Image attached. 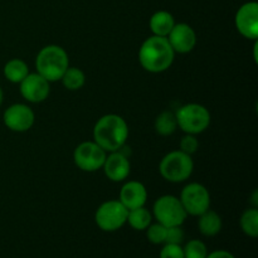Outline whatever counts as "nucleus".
<instances>
[{
  "mask_svg": "<svg viewBox=\"0 0 258 258\" xmlns=\"http://www.w3.org/2000/svg\"><path fill=\"white\" fill-rule=\"evenodd\" d=\"M184 241V232L181 226L166 227V237L165 243L170 244H181Z\"/></svg>",
  "mask_w": 258,
  "mask_h": 258,
  "instance_id": "obj_25",
  "label": "nucleus"
},
{
  "mask_svg": "<svg viewBox=\"0 0 258 258\" xmlns=\"http://www.w3.org/2000/svg\"><path fill=\"white\" fill-rule=\"evenodd\" d=\"M127 213L128 211L120 201H107L96 211V224L103 232L118 231L126 224Z\"/></svg>",
  "mask_w": 258,
  "mask_h": 258,
  "instance_id": "obj_7",
  "label": "nucleus"
},
{
  "mask_svg": "<svg viewBox=\"0 0 258 258\" xmlns=\"http://www.w3.org/2000/svg\"><path fill=\"white\" fill-rule=\"evenodd\" d=\"M198 228L199 232L204 237H214L221 232L222 229V218L218 213L214 211L204 212L203 214L199 216L198 219Z\"/></svg>",
  "mask_w": 258,
  "mask_h": 258,
  "instance_id": "obj_17",
  "label": "nucleus"
},
{
  "mask_svg": "<svg viewBox=\"0 0 258 258\" xmlns=\"http://www.w3.org/2000/svg\"><path fill=\"white\" fill-rule=\"evenodd\" d=\"M106 156V151L95 141H85L75 149L73 160L82 171L92 173L102 169Z\"/></svg>",
  "mask_w": 258,
  "mask_h": 258,
  "instance_id": "obj_9",
  "label": "nucleus"
},
{
  "mask_svg": "<svg viewBox=\"0 0 258 258\" xmlns=\"http://www.w3.org/2000/svg\"><path fill=\"white\" fill-rule=\"evenodd\" d=\"M150 29L154 35L158 37H168L170 30L175 25V20L174 17L169 12L165 10H159V12L154 13L150 18Z\"/></svg>",
  "mask_w": 258,
  "mask_h": 258,
  "instance_id": "obj_16",
  "label": "nucleus"
},
{
  "mask_svg": "<svg viewBox=\"0 0 258 258\" xmlns=\"http://www.w3.org/2000/svg\"><path fill=\"white\" fill-rule=\"evenodd\" d=\"M35 115L29 106L24 103H14L4 112V123L15 133H24L34 125Z\"/></svg>",
  "mask_w": 258,
  "mask_h": 258,
  "instance_id": "obj_10",
  "label": "nucleus"
},
{
  "mask_svg": "<svg viewBox=\"0 0 258 258\" xmlns=\"http://www.w3.org/2000/svg\"><path fill=\"white\" fill-rule=\"evenodd\" d=\"M127 138V123L116 113H108L100 117L93 127V141L106 153H112L122 149Z\"/></svg>",
  "mask_w": 258,
  "mask_h": 258,
  "instance_id": "obj_1",
  "label": "nucleus"
},
{
  "mask_svg": "<svg viewBox=\"0 0 258 258\" xmlns=\"http://www.w3.org/2000/svg\"><path fill=\"white\" fill-rule=\"evenodd\" d=\"M29 73L28 64L23 59H10L4 67V75L8 81L13 83H20Z\"/></svg>",
  "mask_w": 258,
  "mask_h": 258,
  "instance_id": "obj_18",
  "label": "nucleus"
},
{
  "mask_svg": "<svg viewBox=\"0 0 258 258\" xmlns=\"http://www.w3.org/2000/svg\"><path fill=\"white\" fill-rule=\"evenodd\" d=\"M178 123H176L175 113L171 111H164L156 117L155 120V130L161 136H170L175 133Z\"/></svg>",
  "mask_w": 258,
  "mask_h": 258,
  "instance_id": "obj_20",
  "label": "nucleus"
},
{
  "mask_svg": "<svg viewBox=\"0 0 258 258\" xmlns=\"http://www.w3.org/2000/svg\"><path fill=\"white\" fill-rule=\"evenodd\" d=\"M105 175L110 179L111 181H122L130 175L131 165L128 158L125 154L118 151H112L110 155L106 156L105 163L102 166Z\"/></svg>",
  "mask_w": 258,
  "mask_h": 258,
  "instance_id": "obj_14",
  "label": "nucleus"
},
{
  "mask_svg": "<svg viewBox=\"0 0 258 258\" xmlns=\"http://www.w3.org/2000/svg\"><path fill=\"white\" fill-rule=\"evenodd\" d=\"M63 86L70 91H77L82 88L86 83V76L82 70L77 67H68L64 75L60 78Z\"/></svg>",
  "mask_w": 258,
  "mask_h": 258,
  "instance_id": "obj_21",
  "label": "nucleus"
},
{
  "mask_svg": "<svg viewBox=\"0 0 258 258\" xmlns=\"http://www.w3.org/2000/svg\"><path fill=\"white\" fill-rule=\"evenodd\" d=\"M146 231V238L153 244H164L166 237V227L160 223L150 224Z\"/></svg>",
  "mask_w": 258,
  "mask_h": 258,
  "instance_id": "obj_24",
  "label": "nucleus"
},
{
  "mask_svg": "<svg viewBox=\"0 0 258 258\" xmlns=\"http://www.w3.org/2000/svg\"><path fill=\"white\" fill-rule=\"evenodd\" d=\"M2 102H3V91L2 88H0V105H2Z\"/></svg>",
  "mask_w": 258,
  "mask_h": 258,
  "instance_id": "obj_29",
  "label": "nucleus"
},
{
  "mask_svg": "<svg viewBox=\"0 0 258 258\" xmlns=\"http://www.w3.org/2000/svg\"><path fill=\"white\" fill-rule=\"evenodd\" d=\"M176 123L185 134L198 135L206 131L211 123V112L199 103H188L175 112Z\"/></svg>",
  "mask_w": 258,
  "mask_h": 258,
  "instance_id": "obj_5",
  "label": "nucleus"
},
{
  "mask_svg": "<svg viewBox=\"0 0 258 258\" xmlns=\"http://www.w3.org/2000/svg\"><path fill=\"white\" fill-rule=\"evenodd\" d=\"M239 34L248 39L257 40L258 37V4L249 2L242 5L234 18Z\"/></svg>",
  "mask_w": 258,
  "mask_h": 258,
  "instance_id": "obj_11",
  "label": "nucleus"
},
{
  "mask_svg": "<svg viewBox=\"0 0 258 258\" xmlns=\"http://www.w3.org/2000/svg\"><path fill=\"white\" fill-rule=\"evenodd\" d=\"M174 53L185 54L191 52L197 44V34L193 28L185 23H178L166 37Z\"/></svg>",
  "mask_w": 258,
  "mask_h": 258,
  "instance_id": "obj_13",
  "label": "nucleus"
},
{
  "mask_svg": "<svg viewBox=\"0 0 258 258\" xmlns=\"http://www.w3.org/2000/svg\"><path fill=\"white\" fill-rule=\"evenodd\" d=\"M160 258H184L183 247L180 244L164 243L160 251Z\"/></svg>",
  "mask_w": 258,
  "mask_h": 258,
  "instance_id": "obj_27",
  "label": "nucleus"
},
{
  "mask_svg": "<svg viewBox=\"0 0 258 258\" xmlns=\"http://www.w3.org/2000/svg\"><path fill=\"white\" fill-rule=\"evenodd\" d=\"M174 57L175 53L165 37L151 35L144 40L139 49L141 67L151 73H161L169 70L173 64Z\"/></svg>",
  "mask_w": 258,
  "mask_h": 258,
  "instance_id": "obj_2",
  "label": "nucleus"
},
{
  "mask_svg": "<svg viewBox=\"0 0 258 258\" xmlns=\"http://www.w3.org/2000/svg\"><path fill=\"white\" fill-rule=\"evenodd\" d=\"M179 201L186 214L199 217L211 207V194L203 184L190 183L184 186Z\"/></svg>",
  "mask_w": 258,
  "mask_h": 258,
  "instance_id": "obj_8",
  "label": "nucleus"
},
{
  "mask_svg": "<svg viewBox=\"0 0 258 258\" xmlns=\"http://www.w3.org/2000/svg\"><path fill=\"white\" fill-rule=\"evenodd\" d=\"M184 258H207L208 249L204 242L199 239H191L183 247Z\"/></svg>",
  "mask_w": 258,
  "mask_h": 258,
  "instance_id": "obj_23",
  "label": "nucleus"
},
{
  "mask_svg": "<svg viewBox=\"0 0 258 258\" xmlns=\"http://www.w3.org/2000/svg\"><path fill=\"white\" fill-rule=\"evenodd\" d=\"M35 67H37V72L48 82L60 81L67 68L70 67L67 52L59 45H47L38 53Z\"/></svg>",
  "mask_w": 258,
  "mask_h": 258,
  "instance_id": "obj_3",
  "label": "nucleus"
},
{
  "mask_svg": "<svg viewBox=\"0 0 258 258\" xmlns=\"http://www.w3.org/2000/svg\"><path fill=\"white\" fill-rule=\"evenodd\" d=\"M148 201V190L140 181H127L120 191V202L127 211L145 206Z\"/></svg>",
  "mask_w": 258,
  "mask_h": 258,
  "instance_id": "obj_15",
  "label": "nucleus"
},
{
  "mask_svg": "<svg viewBox=\"0 0 258 258\" xmlns=\"http://www.w3.org/2000/svg\"><path fill=\"white\" fill-rule=\"evenodd\" d=\"M194 163L190 155L180 150L166 154L160 161L159 170L165 180L171 183H181L190 178L193 173Z\"/></svg>",
  "mask_w": 258,
  "mask_h": 258,
  "instance_id": "obj_4",
  "label": "nucleus"
},
{
  "mask_svg": "<svg viewBox=\"0 0 258 258\" xmlns=\"http://www.w3.org/2000/svg\"><path fill=\"white\" fill-rule=\"evenodd\" d=\"M199 148V143L196 139V136L190 135V134H186L184 138H181L180 140V151L188 154V155H193Z\"/></svg>",
  "mask_w": 258,
  "mask_h": 258,
  "instance_id": "obj_26",
  "label": "nucleus"
},
{
  "mask_svg": "<svg viewBox=\"0 0 258 258\" xmlns=\"http://www.w3.org/2000/svg\"><path fill=\"white\" fill-rule=\"evenodd\" d=\"M153 214L158 223L165 227L181 226L188 216L179 198L174 196H163L156 199L153 207Z\"/></svg>",
  "mask_w": 258,
  "mask_h": 258,
  "instance_id": "obj_6",
  "label": "nucleus"
},
{
  "mask_svg": "<svg viewBox=\"0 0 258 258\" xmlns=\"http://www.w3.org/2000/svg\"><path fill=\"white\" fill-rule=\"evenodd\" d=\"M241 228L246 236L256 238L258 236V211L256 208L247 209L241 217Z\"/></svg>",
  "mask_w": 258,
  "mask_h": 258,
  "instance_id": "obj_22",
  "label": "nucleus"
},
{
  "mask_svg": "<svg viewBox=\"0 0 258 258\" xmlns=\"http://www.w3.org/2000/svg\"><path fill=\"white\" fill-rule=\"evenodd\" d=\"M151 219H153V216L150 212L145 207H140V208L128 211L126 223L130 224L131 228L136 229V231H145L151 224Z\"/></svg>",
  "mask_w": 258,
  "mask_h": 258,
  "instance_id": "obj_19",
  "label": "nucleus"
},
{
  "mask_svg": "<svg viewBox=\"0 0 258 258\" xmlns=\"http://www.w3.org/2000/svg\"><path fill=\"white\" fill-rule=\"evenodd\" d=\"M207 258H236L231 252L224 251V249H218V251H214L212 253H208Z\"/></svg>",
  "mask_w": 258,
  "mask_h": 258,
  "instance_id": "obj_28",
  "label": "nucleus"
},
{
  "mask_svg": "<svg viewBox=\"0 0 258 258\" xmlns=\"http://www.w3.org/2000/svg\"><path fill=\"white\" fill-rule=\"evenodd\" d=\"M50 82H48L39 73H28L27 77L19 83L23 98L32 103L43 102L50 92Z\"/></svg>",
  "mask_w": 258,
  "mask_h": 258,
  "instance_id": "obj_12",
  "label": "nucleus"
}]
</instances>
